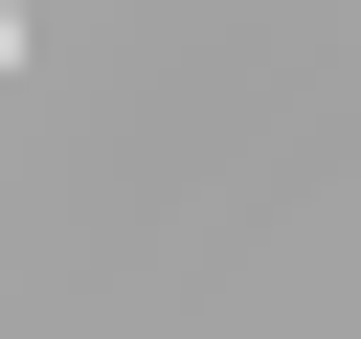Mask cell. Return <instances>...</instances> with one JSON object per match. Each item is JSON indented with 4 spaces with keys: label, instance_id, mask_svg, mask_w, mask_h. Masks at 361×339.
I'll use <instances>...</instances> for the list:
<instances>
[{
    "label": "cell",
    "instance_id": "obj_1",
    "mask_svg": "<svg viewBox=\"0 0 361 339\" xmlns=\"http://www.w3.org/2000/svg\"><path fill=\"white\" fill-rule=\"evenodd\" d=\"M0 23H23V0H0Z\"/></svg>",
    "mask_w": 361,
    "mask_h": 339
}]
</instances>
